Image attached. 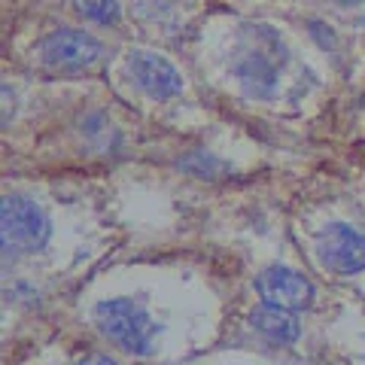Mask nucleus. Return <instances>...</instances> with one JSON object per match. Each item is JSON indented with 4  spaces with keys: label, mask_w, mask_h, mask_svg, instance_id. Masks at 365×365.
<instances>
[{
    "label": "nucleus",
    "mask_w": 365,
    "mask_h": 365,
    "mask_svg": "<svg viewBox=\"0 0 365 365\" xmlns=\"http://www.w3.org/2000/svg\"><path fill=\"white\" fill-rule=\"evenodd\" d=\"M95 323L101 329V335L110 338L116 347L134 356H146L153 353V341H155V323L150 314L143 311L137 302L131 299H110L101 302L95 307Z\"/></svg>",
    "instance_id": "nucleus-1"
},
{
    "label": "nucleus",
    "mask_w": 365,
    "mask_h": 365,
    "mask_svg": "<svg viewBox=\"0 0 365 365\" xmlns=\"http://www.w3.org/2000/svg\"><path fill=\"white\" fill-rule=\"evenodd\" d=\"M0 235L6 256L37 253L49 241V220L37 201L25 195H6L0 201Z\"/></svg>",
    "instance_id": "nucleus-2"
},
{
    "label": "nucleus",
    "mask_w": 365,
    "mask_h": 365,
    "mask_svg": "<svg viewBox=\"0 0 365 365\" xmlns=\"http://www.w3.org/2000/svg\"><path fill=\"white\" fill-rule=\"evenodd\" d=\"M101 46L91 34L76 31V28H61L52 31L37 43V55L49 71H61V73H76V71H88L91 64L101 58Z\"/></svg>",
    "instance_id": "nucleus-3"
},
{
    "label": "nucleus",
    "mask_w": 365,
    "mask_h": 365,
    "mask_svg": "<svg viewBox=\"0 0 365 365\" xmlns=\"http://www.w3.org/2000/svg\"><path fill=\"white\" fill-rule=\"evenodd\" d=\"M317 259L326 271L356 274L365 268V235L344 222H332L317 235Z\"/></svg>",
    "instance_id": "nucleus-4"
},
{
    "label": "nucleus",
    "mask_w": 365,
    "mask_h": 365,
    "mask_svg": "<svg viewBox=\"0 0 365 365\" xmlns=\"http://www.w3.org/2000/svg\"><path fill=\"white\" fill-rule=\"evenodd\" d=\"M277 61L280 64L287 61L283 43L271 46V49L256 43V46H247V49L237 55L232 71L250 98H271L274 88H277Z\"/></svg>",
    "instance_id": "nucleus-5"
},
{
    "label": "nucleus",
    "mask_w": 365,
    "mask_h": 365,
    "mask_svg": "<svg viewBox=\"0 0 365 365\" xmlns=\"http://www.w3.org/2000/svg\"><path fill=\"white\" fill-rule=\"evenodd\" d=\"M256 292L262 304H274V307H287V311H302L314 302V283L304 274L274 265L265 268L256 277Z\"/></svg>",
    "instance_id": "nucleus-6"
},
{
    "label": "nucleus",
    "mask_w": 365,
    "mask_h": 365,
    "mask_svg": "<svg viewBox=\"0 0 365 365\" xmlns=\"http://www.w3.org/2000/svg\"><path fill=\"white\" fill-rule=\"evenodd\" d=\"M128 71L134 76V83L155 101L174 98L182 88V79L177 73V67L168 58H162V55H155V52H146V49L131 52L128 55Z\"/></svg>",
    "instance_id": "nucleus-7"
},
{
    "label": "nucleus",
    "mask_w": 365,
    "mask_h": 365,
    "mask_svg": "<svg viewBox=\"0 0 365 365\" xmlns=\"http://www.w3.org/2000/svg\"><path fill=\"white\" fill-rule=\"evenodd\" d=\"M250 326L256 329L262 338H268L271 344H292L302 335L299 317L287 307H274V304H259L250 314Z\"/></svg>",
    "instance_id": "nucleus-8"
},
{
    "label": "nucleus",
    "mask_w": 365,
    "mask_h": 365,
    "mask_svg": "<svg viewBox=\"0 0 365 365\" xmlns=\"http://www.w3.org/2000/svg\"><path fill=\"white\" fill-rule=\"evenodd\" d=\"M79 16H86L98 25H116L119 21V4L116 0H71Z\"/></svg>",
    "instance_id": "nucleus-9"
},
{
    "label": "nucleus",
    "mask_w": 365,
    "mask_h": 365,
    "mask_svg": "<svg viewBox=\"0 0 365 365\" xmlns=\"http://www.w3.org/2000/svg\"><path fill=\"white\" fill-rule=\"evenodd\" d=\"M186 174H195V177H213V170L210 168H220L225 170V165H220L213 155H207L204 150H195V153H189V155H182L180 162H177Z\"/></svg>",
    "instance_id": "nucleus-10"
},
{
    "label": "nucleus",
    "mask_w": 365,
    "mask_h": 365,
    "mask_svg": "<svg viewBox=\"0 0 365 365\" xmlns=\"http://www.w3.org/2000/svg\"><path fill=\"white\" fill-rule=\"evenodd\" d=\"M79 365H116L110 356H101V353H91V356H86V359H79Z\"/></svg>",
    "instance_id": "nucleus-11"
},
{
    "label": "nucleus",
    "mask_w": 365,
    "mask_h": 365,
    "mask_svg": "<svg viewBox=\"0 0 365 365\" xmlns=\"http://www.w3.org/2000/svg\"><path fill=\"white\" fill-rule=\"evenodd\" d=\"M335 4H341V6H359L362 0H335Z\"/></svg>",
    "instance_id": "nucleus-12"
}]
</instances>
